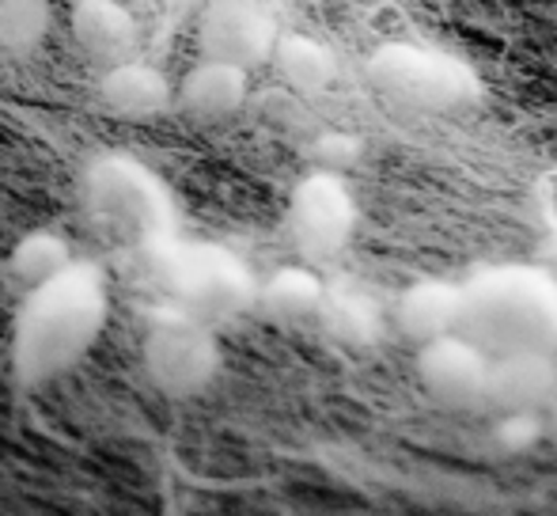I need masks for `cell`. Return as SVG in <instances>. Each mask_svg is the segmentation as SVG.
<instances>
[{
  "instance_id": "19",
  "label": "cell",
  "mask_w": 557,
  "mask_h": 516,
  "mask_svg": "<svg viewBox=\"0 0 557 516\" xmlns=\"http://www.w3.org/2000/svg\"><path fill=\"white\" fill-rule=\"evenodd\" d=\"M50 30L46 0H0V50L30 53Z\"/></svg>"
},
{
  "instance_id": "11",
  "label": "cell",
  "mask_w": 557,
  "mask_h": 516,
  "mask_svg": "<svg viewBox=\"0 0 557 516\" xmlns=\"http://www.w3.org/2000/svg\"><path fill=\"white\" fill-rule=\"evenodd\" d=\"M73 38L96 65L111 69L117 61L137 58L140 23L122 0H76L69 15Z\"/></svg>"
},
{
  "instance_id": "15",
  "label": "cell",
  "mask_w": 557,
  "mask_h": 516,
  "mask_svg": "<svg viewBox=\"0 0 557 516\" xmlns=\"http://www.w3.org/2000/svg\"><path fill=\"white\" fill-rule=\"evenodd\" d=\"M323 296H326V281L315 273V266L296 262V266H281L270 278L258 281L255 308L270 323L300 327V323H315L319 308H323Z\"/></svg>"
},
{
  "instance_id": "23",
  "label": "cell",
  "mask_w": 557,
  "mask_h": 516,
  "mask_svg": "<svg viewBox=\"0 0 557 516\" xmlns=\"http://www.w3.org/2000/svg\"><path fill=\"white\" fill-rule=\"evenodd\" d=\"M550 270L557 273V236H554V244H550Z\"/></svg>"
},
{
  "instance_id": "5",
  "label": "cell",
  "mask_w": 557,
  "mask_h": 516,
  "mask_svg": "<svg viewBox=\"0 0 557 516\" xmlns=\"http://www.w3.org/2000/svg\"><path fill=\"white\" fill-rule=\"evenodd\" d=\"M368 84L383 99L410 111H462L482 99V81L474 65L447 50L418 42H387L368 58Z\"/></svg>"
},
{
  "instance_id": "10",
  "label": "cell",
  "mask_w": 557,
  "mask_h": 516,
  "mask_svg": "<svg viewBox=\"0 0 557 516\" xmlns=\"http://www.w3.org/2000/svg\"><path fill=\"white\" fill-rule=\"evenodd\" d=\"M557 398V349H500L490 354L482 410L546 414Z\"/></svg>"
},
{
  "instance_id": "1",
  "label": "cell",
  "mask_w": 557,
  "mask_h": 516,
  "mask_svg": "<svg viewBox=\"0 0 557 516\" xmlns=\"http://www.w3.org/2000/svg\"><path fill=\"white\" fill-rule=\"evenodd\" d=\"M111 319V293L91 262H69L58 278L23 293L12 327V372L23 388H46L96 349Z\"/></svg>"
},
{
  "instance_id": "8",
  "label": "cell",
  "mask_w": 557,
  "mask_h": 516,
  "mask_svg": "<svg viewBox=\"0 0 557 516\" xmlns=\"http://www.w3.org/2000/svg\"><path fill=\"white\" fill-rule=\"evenodd\" d=\"M277 35V15L262 0H206L198 15L201 58L224 61L243 73H250L255 65H270Z\"/></svg>"
},
{
  "instance_id": "7",
  "label": "cell",
  "mask_w": 557,
  "mask_h": 516,
  "mask_svg": "<svg viewBox=\"0 0 557 516\" xmlns=\"http://www.w3.org/2000/svg\"><path fill=\"white\" fill-rule=\"evenodd\" d=\"M357 194L349 191V183L337 171L315 168L293 186L285 229L304 262L315 266L331 262L349 247L352 232H357Z\"/></svg>"
},
{
  "instance_id": "22",
  "label": "cell",
  "mask_w": 557,
  "mask_h": 516,
  "mask_svg": "<svg viewBox=\"0 0 557 516\" xmlns=\"http://www.w3.org/2000/svg\"><path fill=\"white\" fill-rule=\"evenodd\" d=\"M543 429H546V444H554L557 449V398L550 406H546V414H543Z\"/></svg>"
},
{
  "instance_id": "12",
  "label": "cell",
  "mask_w": 557,
  "mask_h": 516,
  "mask_svg": "<svg viewBox=\"0 0 557 516\" xmlns=\"http://www.w3.org/2000/svg\"><path fill=\"white\" fill-rule=\"evenodd\" d=\"M395 327L410 342L425 346L444 334L462 331V281L421 278L406 285L395 300Z\"/></svg>"
},
{
  "instance_id": "14",
  "label": "cell",
  "mask_w": 557,
  "mask_h": 516,
  "mask_svg": "<svg viewBox=\"0 0 557 516\" xmlns=\"http://www.w3.org/2000/svg\"><path fill=\"white\" fill-rule=\"evenodd\" d=\"M99 99H103V107L117 114V119L145 122L175 107V88H171V81L156 65L129 58L103 69V76H99Z\"/></svg>"
},
{
  "instance_id": "3",
  "label": "cell",
  "mask_w": 557,
  "mask_h": 516,
  "mask_svg": "<svg viewBox=\"0 0 557 516\" xmlns=\"http://www.w3.org/2000/svg\"><path fill=\"white\" fill-rule=\"evenodd\" d=\"M152 258V273L171 288V300L190 316L227 319L255 308L258 278L235 251L221 244H183V239H156L145 247Z\"/></svg>"
},
{
  "instance_id": "13",
  "label": "cell",
  "mask_w": 557,
  "mask_h": 516,
  "mask_svg": "<svg viewBox=\"0 0 557 516\" xmlns=\"http://www.w3.org/2000/svg\"><path fill=\"white\" fill-rule=\"evenodd\" d=\"M250 96V73L224 61L201 58L175 88V107L194 122H224L243 111Z\"/></svg>"
},
{
  "instance_id": "6",
  "label": "cell",
  "mask_w": 557,
  "mask_h": 516,
  "mask_svg": "<svg viewBox=\"0 0 557 516\" xmlns=\"http://www.w3.org/2000/svg\"><path fill=\"white\" fill-rule=\"evenodd\" d=\"M145 369L163 395H198L213 384L221 369V346L206 319L190 316L178 304L152 311L145 327Z\"/></svg>"
},
{
  "instance_id": "4",
  "label": "cell",
  "mask_w": 557,
  "mask_h": 516,
  "mask_svg": "<svg viewBox=\"0 0 557 516\" xmlns=\"http://www.w3.org/2000/svg\"><path fill=\"white\" fill-rule=\"evenodd\" d=\"M81 198L91 224L111 239L148 247L171 236V198L163 183L129 156H99L84 171Z\"/></svg>"
},
{
  "instance_id": "2",
  "label": "cell",
  "mask_w": 557,
  "mask_h": 516,
  "mask_svg": "<svg viewBox=\"0 0 557 516\" xmlns=\"http://www.w3.org/2000/svg\"><path fill=\"white\" fill-rule=\"evenodd\" d=\"M462 334L490 354L557 349V273L531 262L470 273L462 281Z\"/></svg>"
},
{
  "instance_id": "21",
  "label": "cell",
  "mask_w": 557,
  "mask_h": 516,
  "mask_svg": "<svg viewBox=\"0 0 557 516\" xmlns=\"http://www.w3.org/2000/svg\"><path fill=\"white\" fill-rule=\"evenodd\" d=\"M319 168L323 171H337L342 175V168L349 160H357V140L352 137H337V133H326L323 140H319Z\"/></svg>"
},
{
  "instance_id": "9",
  "label": "cell",
  "mask_w": 557,
  "mask_h": 516,
  "mask_svg": "<svg viewBox=\"0 0 557 516\" xmlns=\"http://www.w3.org/2000/svg\"><path fill=\"white\" fill-rule=\"evenodd\" d=\"M490 377V349L470 334H444L418 346V384L447 410H478Z\"/></svg>"
},
{
  "instance_id": "16",
  "label": "cell",
  "mask_w": 557,
  "mask_h": 516,
  "mask_svg": "<svg viewBox=\"0 0 557 516\" xmlns=\"http://www.w3.org/2000/svg\"><path fill=\"white\" fill-rule=\"evenodd\" d=\"M270 65L277 69V76L288 88L304 91V96H315V91L331 88V81L337 76V58L331 46H323L311 35H285V30L277 35Z\"/></svg>"
},
{
  "instance_id": "18",
  "label": "cell",
  "mask_w": 557,
  "mask_h": 516,
  "mask_svg": "<svg viewBox=\"0 0 557 516\" xmlns=\"http://www.w3.org/2000/svg\"><path fill=\"white\" fill-rule=\"evenodd\" d=\"M69 262H73V251H69L65 239H61L58 232L38 229V232H27V236L12 247V255H8V278H12L23 293H30V288L58 278Z\"/></svg>"
},
{
  "instance_id": "17",
  "label": "cell",
  "mask_w": 557,
  "mask_h": 516,
  "mask_svg": "<svg viewBox=\"0 0 557 516\" xmlns=\"http://www.w3.org/2000/svg\"><path fill=\"white\" fill-rule=\"evenodd\" d=\"M315 323L326 327V334L345 346H372L383 334V308L364 293V288H331L326 285L323 308Z\"/></svg>"
},
{
  "instance_id": "20",
  "label": "cell",
  "mask_w": 557,
  "mask_h": 516,
  "mask_svg": "<svg viewBox=\"0 0 557 516\" xmlns=\"http://www.w3.org/2000/svg\"><path fill=\"white\" fill-rule=\"evenodd\" d=\"M490 437L500 452H508V456L531 452L535 444H546L543 414H493Z\"/></svg>"
}]
</instances>
